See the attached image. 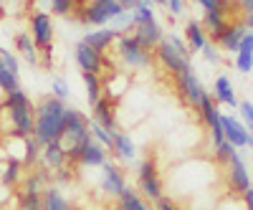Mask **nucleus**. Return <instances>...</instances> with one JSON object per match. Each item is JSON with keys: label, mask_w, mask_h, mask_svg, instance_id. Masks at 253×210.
<instances>
[{"label": "nucleus", "mask_w": 253, "mask_h": 210, "mask_svg": "<svg viewBox=\"0 0 253 210\" xmlns=\"http://www.w3.org/2000/svg\"><path fill=\"white\" fill-rule=\"evenodd\" d=\"M66 104L56 96L43 99L36 107V129H33V139L46 147L51 142H61L63 137V127H66Z\"/></svg>", "instance_id": "obj_1"}, {"label": "nucleus", "mask_w": 253, "mask_h": 210, "mask_svg": "<svg viewBox=\"0 0 253 210\" xmlns=\"http://www.w3.org/2000/svg\"><path fill=\"white\" fill-rule=\"evenodd\" d=\"M3 112L10 117V127H13L10 134L26 137V139L33 137V129H36V104L31 101V96L23 89H15V91L5 94Z\"/></svg>", "instance_id": "obj_2"}, {"label": "nucleus", "mask_w": 253, "mask_h": 210, "mask_svg": "<svg viewBox=\"0 0 253 210\" xmlns=\"http://www.w3.org/2000/svg\"><path fill=\"white\" fill-rule=\"evenodd\" d=\"M155 56L160 58V64L167 71H172L175 76L185 74L187 69H193L190 66V48H187L185 41H180L177 36L162 38V43L155 48Z\"/></svg>", "instance_id": "obj_3"}, {"label": "nucleus", "mask_w": 253, "mask_h": 210, "mask_svg": "<svg viewBox=\"0 0 253 210\" xmlns=\"http://www.w3.org/2000/svg\"><path fill=\"white\" fill-rule=\"evenodd\" d=\"M81 20L89 26H107L124 13L119 0H91L89 5H81Z\"/></svg>", "instance_id": "obj_4"}, {"label": "nucleus", "mask_w": 253, "mask_h": 210, "mask_svg": "<svg viewBox=\"0 0 253 210\" xmlns=\"http://www.w3.org/2000/svg\"><path fill=\"white\" fill-rule=\"evenodd\" d=\"M117 51H119V58L132 69H147L152 64V53L144 51L132 33H122L117 38Z\"/></svg>", "instance_id": "obj_5"}, {"label": "nucleus", "mask_w": 253, "mask_h": 210, "mask_svg": "<svg viewBox=\"0 0 253 210\" xmlns=\"http://www.w3.org/2000/svg\"><path fill=\"white\" fill-rule=\"evenodd\" d=\"M31 38L36 41V46L41 53H51L53 46V20L48 13L36 10L31 15Z\"/></svg>", "instance_id": "obj_6"}, {"label": "nucleus", "mask_w": 253, "mask_h": 210, "mask_svg": "<svg viewBox=\"0 0 253 210\" xmlns=\"http://www.w3.org/2000/svg\"><path fill=\"white\" fill-rule=\"evenodd\" d=\"M139 190L150 200H160L162 198V182H160V175H157V167H155L152 157H147L139 165Z\"/></svg>", "instance_id": "obj_7"}, {"label": "nucleus", "mask_w": 253, "mask_h": 210, "mask_svg": "<svg viewBox=\"0 0 253 210\" xmlns=\"http://www.w3.org/2000/svg\"><path fill=\"white\" fill-rule=\"evenodd\" d=\"M74 56H76V64H79V69L84 71V74H101V69H104V53H99V51H94L91 46H86L84 41H79L76 43V48H74Z\"/></svg>", "instance_id": "obj_8"}, {"label": "nucleus", "mask_w": 253, "mask_h": 210, "mask_svg": "<svg viewBox=\"0 0 253 210\" xmlns=\"http://www.w3.org/2000/svg\"><path fill=\"white\" fill-rule=\"evenodd\" d=\"M220 122H223V132H225V139L236 147V150H243V147H251L253 150V134L246 129V124H241L238 119H233V117H220Z\"/></svg>", "instance_id": "obj_9"}, {"label": "nucleus", "mask_w": 253, "mask_h": 210, "mask_svg": "<svg viewBox=\"0 0 253 210\" xmlns=\"http://www.w3.org/2000/svg\"><path fill=\"white\" fill-rule=\"evenodd\" d=\"M228 185H230V190L243 195L246 190H251V175L246 170V165H243V157L236 152L233 160L228 162Z\"/></svg>", "instance_id": "obj_10"}, {"label": "nucleus", "mask_w": 253, "mask_h": 210, "mask_svg": "<svg viewBox=\"0 0 253 210\" xmlns=\"http://www.w3.org/2000/svg\"><path fill=\"white\" fill-rule=\"evenodd\" d=\"M177 86H180V91H182V96L193 104V107H200L203 104V99H205V89H203V84H200V79L195 76V71L193 69H187L185 74H180L177 76Z\"/></svg>", "instance_id": "obj_11"}, {"label": "nucleus", "mask_w": 253, "mask_h": 210, "mask_svg": "<svg viewBox=\"0 0 253 210\" xmlns=\"http://www.w3.org/2000/svg\"><path fill=\"white\" fill-rule=\"evenodd\" d=\"M132 31H134L132 36L137 38V43H139L144 51H150V53L162 43V28H160V23H157V18H155V20H150V23L134 26Z\"/></svg>", "instance_id": "obj_12"}, {"label": "nucleus", "mask_w": 253, "mask_h": 210, "mask_svg": "<svg viewBox=\"0 0 253 210\" xmlns=\"http://www.w3.org/2000/svg\"><path fill=\"white\" fill-rule=\"evenodd\" d=\"M124 187H126V182H124V175L119 172V167H114V165L107 162V165L101 167V190L107 193V195L119 198L124 193Z\"/></svg>", "instance_id": "obj_13"}, {"label": "nucleus", "mask_w": 253, "mask_h": 210, "mask_svg": "<svg viewBox=\"0 0 253 210\" xmlns=\"http://www.w3.org/2000/svg\"><path fill=\"white\" fill-rule=\"evenodd\" d=\"M94 122H99L107 132H119L117 129V114H114V101H109L107 96H101L94 104Z\"/></svg>", "instance_id": "obj_14"}, {"label": "nucleus", "mask_w": 253, "mask_h": 210, "mask_svg": "<svg viewBox=\"0 0 253 210\" xmlns=\"http://www.w3.org/2000/svg\"><path fill=\"white\" fill-rule=\"evenodd\" d=\"M119 36H122V33L114 31V28H99V31H89L86 36H84V43L91 46V48L99 51V53H104L112 43H117Z\"/></svg>", "instance_id": "obj_15"}, {"label": "nucleus", "mask_w": 253, "mask_h": 210, "mask_svg": "<svg viewBox=\"0 0 253 210\" xmlns=\"http://www.w3.org/2000/svg\"><path fill=\"white\" fill-rule=\"evenodd\" d=\"M246 33H248V28H246V23H236V26H228L215 41L225 48V51H230V53H238V48H241V41L246 38Z\"/></svg>", "instance_id": "obj_16"}, {"label": "nucleus", "mask_w": 253, "mask_h": 210, "mask_svg": "<svg viewBox=\"0 0 253 210\" xmlns=\"http://www.w3.org/2000/svg\"><path fill=\"white\" fill-rule=\"evenodd\" d=\"M79 162L81 165H91V167H104V165H107V147H101L99 142L89 139L86 144L81 147Z\"/></svg>", "instance_id": "obj_17"}, {"label": "nucleus", "mask_w": 253, "mask_h": 210, "mask_svg": "<svg viewBox=\"0 0 253 210\" xmlns=\"http://www.w3.org/2000/svg\"><path fill=\"white\" fill-rule=\"evenodd\" d=\"M101 86H104V96H107L109 101H114L129 89V76H126L124 71H112V79L101 81Z\"/></svg>", "instance_id": "obj_18"}, {"label": "nucleus", "mask_w": 253, "mask_h": 210, "mask_svg": "<svg viewBox=\"0 0 253 210\" xmlns=\"http://www.w3.org/2000/svg\"><path fill=\"white\" fill-rule=\"evenodd\" d=\"M213 99L218 104H225V107H238V99H236V91H233V84H230L228 76H218L215 84H213Z\"/></svg>", "instance_id": "obj_19"}, {"label": "nucleus", "mask_w": 253, "mask_h": 210, "mask_svg": "<svg viewBox=\"0 0 253 210\" xmlns=\"http://www.w3.org/2000/svg\"><path fill=\"white\" fill-rule=\"evenodd\" d=\"M41 160H43V165L51 167V170H63V165H66V152H63L61 142L46 144L43 150H41Z\"/></svg>", "instance_id": "obj_20"}, {"label": "nucleus", "mask_w": 253, "mask_h": 210, "mask_svg": "<svg viewBox=\"0 0 253 210\" xmlns=\"http://www.w3.org/2000/svg\"><path fill=\"white\" fill-rule=\"evenodd\" d=\"M185 41H187V48L190 51H203L205 43H208L203 23H198V20H187V26H185Z\"/></svg>", "instance_id": "obj_21"}, {"label": "nucleus", "mask_w": 253, "mask_h": 210, "mask_svg": "<svg viewBox=\"0 0 253 210\" xmlns=\"http://www.w3.org/2000/svg\"><path fill=\"white\" fill-rule=\"evenodd\" d=\"M15 48L20 51V56H23L28 64H33V66H38V46H36V41L31 38V33H18L15 36Z\"/></svg>", "instance_id": "obj_22"}, {"label": "nucleus", "mask_w": 253, "mask_h": 210, "mask_svg": "<svg viewBox=\"0 0 253 210\" xmlns=\"http://www.w3.org/2000/svg\"><path fill=\"white\" fill-rule=\"evenodd\" d=\"M23 162H18V160H5L3 165H0V182L13 187L18 182H23Z\"/></svg>", "instance_id": "obj_23"}, {"label": "nucleus", "mask_w": 253, "mask_h": 210, "mask_svg": "<svg viewBox=\"0 0 253 210\" xmlns=\"http://www.w3.org/2000/svg\"><path fill=\"white\" fill-rule=\"evenodd\" d=\"M112 150H114L122 160H134V155H137V147H134L132 137L124 134V132H114V134H112Z\"/></svg>", "instance_id": "obj_24"}, {"label": "nucleus", "mask_w": 253, "mask_h": 210, "mask_svg": "<svg viewBox=\"0 0 253 210\" xmlns=\"http://www.w3.org/2000/svg\"><path fill=\"white\" fill-rule=\"evenodd\" d=\"M28 139L18 137V134H10V139H5V150H8L5 160H18V162L26 165V160H28Z\"/></svg>", "instance_id": "obj_25"}, {"label": "nucleus", "mask_w": 253, "mask_h": 210, "mask_svg": "<svg viewBox=\"0 0 253 210\" xmlns=\"http://www.w3.org/2000/svg\"><path fill=\"white\" fill-rule=\"evenodd\" d=\"M41 195H43V210H71V203L63 198L61 190L53 185H46Z\"/></svg>", "instance_id": "obj_26"}, {"label": "nucleus", "mask_w": 253, "mask_h": 210, "mask_svg": "<svg viewBox=\"0 0 253 210\" xmlns=\"http://www.w3.org/2000/svg\"><path fill=\"white\" fill-rule=\"evenodd\" d=\"M228 26H230V23H228V15H225V13H205V18H203V28L213 36V38H218Z\"/></svg>", "instance_id": "obj_27"}, {"label": "nucleus", "mask_w": 253, "mask_h": 210, "mask_svg": "<svg viewBox=\"0 0 253 210\" xmlns=\"http://www.w3.org/2000/svg\"><path fill=\"white\" fill-rule=\"evenodd\" d=\"M152 5H155V0H139L137 8L129 10V13H132V23H134V26H142V23H150V20H155Z\"/></svg>", "instance_id": "obj_28"}, {"label": "nucleus", "mask_w": 253, "mask_h": 210, "mask_svg": "<svg viewBox=\"0 0 253 210\" xmlns=\"http://www.w3.org/2000/svg\"><path fill=\"white\" fill-rule=\"evenodd\" d=\"M200 117H203V122L208 124V129L213 127V124H218L220 122V112H218V104L213 101V96L210 94H205V99H203V104H200Z\"/></svg>", "instance_id": "obj_29"}, {"label": "nucleus", "mask_w": 253, "mask_h": 210, "mask_svg": "<svg viewBox=\"0 0 253 210\" xmlns=\"http://www.w3.org/2000/svg\"><path fill=\"white\" fill-rule=\"evenodd\" d=\"M119 210H150V208L144 205L139 193H134L132 187H124V193L119 195Z\"/></svg>", "instance_id": "obj_30"}, {"label": "nucleus", "mask_w": 253, "mask_h": 210, "mask_svg": "<svg viewBox=\"0 0 253 210\" xmlns=\"http://www.w3.org/2000/svg\"><path fill=\"white\" fill-rule=\"evenodd\" d=\"M84 76V84H86V96L91 101V107L104 96V86H101V76L96 74H81Z\"/></svg>", "instance_id": "obj_31"}, {"label": "nucleus", "mask_w": 253, "mask_h": 210, "mask_svg": "<svg viewBox=\"0 0 253 210\" xmlns=\"http://www.w3.org/2000/svg\"><path fill=\"white\" fill-rule=\"evenodd\" d=\"M18 210H43L41 193H18Z\"/></svg>", "instance_id": "obj_32"}, {"label": "nucleus", "mask_w": 253, "mask_h": 210, "mask_svg": "<svg viewBox=\"0 0 253 210\" xmlns=\"http://www.w3.org/2000/svg\"><path fill=\"white\" fill-rule=\"evenodd\" d=\"M0 89H3L5 94H10V91H15V89H20V81H18V76L3 64V58H0Z\"/></svg>", "instance_id": "obj_33"}, {"label": "nucleus", "mask_w": 253, "mask_h": 210, "mask_svg": "<svg viewBox=\"0 0 253 210\" xmlns=\"http://www.w3.org/2000/svg\"><path fill=\"white\" fill-rule=\"evenodd\" d=\"M89 132H91V139L99 142L101 147H112V132H107L99 122H94V119L89 122Z\"/></svg>", "instance_id": "obj_34"}, {"label": "nucleus", "mask_w": 253, "mask_h": 210, "mask_svg": "<svg viewBox=\"0 0 253 210\" xmlns=\"http://www.w3.org/2000/svg\"><path fill=\"white\" fill-rule=\"evenodd\" d=\"M236 152H238V150H236V147L225 139L223 144H218V147H215V160H218L220 165H228L230 160H233V155H236Z\"/></svg>", "instance_id": "obj_35"}, {"label": "nucleus", "mask_w": 253, "mask_h": 210, "mask_svg": "<svg viewBox=\"0 0 253 210\" xmlns=\"http://www.w3.org/2000/svg\"><path fill=\"white\" fill-rule=\"evenodd\" d=\"M236 69L241 74H251L253 71V53L251 51H238L236 53Z\"/></svg>", "instance_id": "obj_36"}, {"label": "nucleus", "mask_w": 253, "mask_h": 210, "mask_svg": "<svg viewBox=\"0 0 253 210\" xmlns=\"http://www.w3.org/2000/svg\"><path fill=\"white\" fill-rule=\"evenodd\" d=\"M76 8V0H51V13L53 15H69Z\"/></svg>", "instance_id": "obj_37"}, {"label": "nucleus", "mask_w": 253, "mask_h": 210, "mask_svg": "<svg viewBox=\"0 0 253 210\" xmlns=\"http://www.w3.org/2000/svg\"><path fill=\"white\" fill-rule=\"evenodd\" d=\"M238 112H241V117H243L246 129L253 134V101H241V104H238Z\"/></svg>", "instance_id": "obj_38"}, {"label": "nucleus", "mask_w": 253, "mask_h": 210, "mask_svg": "<svg viewBox=\"0 0 253 210\" xmlns=\"http://www.w3.org/2000/svg\"><path fill=\"white\" fill-rule=\"evenodd\" d=\"M51 91H53V96H56V99H61V101H63V99L69 96V86H66V81H63V79H56V81L51 84Z\"/></svg>", "instance_id": "obj_39"}, {"label": "nucleus", "mask_w": 253, "mask_h": 210, "mask_svg": "<svg viewBox=\"0 0 253 210\" xmlns=\"http://www.w3.org/2000/svg\"><path fill=\"white\" fill-rule=\"evenodd\" d=\"M0 58H3V64H5V66H8V69H10L15 76H18V58H15L10 51H5V48H0Z\"/></svg>", "instance_id": "obj_40"}, {"label": "nucleus", "mask_w": 253, "mask_h": 210, "mask_svg": "<svg viewBox=\"0 0 253 210\" xmlns=\"http://www.w3.org/2000/svg\"><path fill=\"white\" fill-rule=\"evenodd\" d=\"M195 3H200L205 13H225V10H223V5L218 3V0H195Z\"/></svg>", "instance_id": "obj_41"}, {"label": "nucleus", "mask_w": 253, "mask_h": 210, "mask_svg": "<svg viewBox=\"0 0 253 210\" xmlns=\"http://www.w3.org/2000/svg\"><path fill=\"white\" fill-rule=\"evenodd\" d=\"M182 10H185V0H167V13L172 18L182 15Z\"/></svg>", "instance_id": "obj_42"}, {"label": "nucleus", "mask_w": 253, "mask_h": 210, "mask_svg": "<svg viewBox=\"0 0 253 210\" xmlns=\"http://www.w3.org/2000/svg\"><path fill=\"white\" fill-rule=\"evenodd\" d=\"M203 56H205L208 61H213V64H220V53H218L215 43H205V48H203Z\"/></svg>", "instance_id": "obj_43"}, {"label": "nucleus", "mask_w": 253, "mask_h": 210, "mask_svg": "<svg viewBox=\"0 0 253 210\" xmlns=\"http://www.w3.org/2000/svg\"><path fill=\"white\" fill-rule=\"evenodd\" d=\"M155 203H157V210H177V205L172 203V198H165V195H162V198L155 200Z\"/></svg>", "instance_id": "obj_44"}, {"label": "nucleus", "mask_w": 253, "mask_h": 210, "mask_svg": "<svg viewBox=\"0 0 253 210\" xmlns=\"http://www.w3.org/2000/svg\"><path fill=\"white\" fill-rule=\"evenodd\" d=\"M10 195H13V193H10V187L0 182V208H5V205L10 203Z\"/></svg>", "instance_id": "obj_45"}, {"label": "nucleus", "mask_w": 253, "mask_h": 210, "mask_svg": "<svg viewBox=\"0 0 253 210\" xmlns=\"http://www.w3.org/2000/svg\"><path fill=\"white\" fill-rule=\"evenodd\" d=\"M243 203H246V210H253V187L243 193Z\"/></svg>", "instance_id": "obj_46"}, {"label": "nucleus", "mask_w": 253, "mask_h": 210, "mask_svg": "<svg viewBox=\"0 0 253 210\" xmlns=\"http://www.w3.org/2000/svg\"><path fill=\"white\" fill-rule=\"evenodd\" d=\"M119 3H122V8H124V10H132V8H137L139 0H119Z\"/></svg>", "instance_id": "obj_47"}, {"label": "nucleus", "mask_w": 253, "mask_h": 210, "mask_svg": "<svg viewBox=\"0 0 253 210\" xmlns=\"http://www.w3.org/2000/svg\"><path fill=\"white\" fill-rule=\"evenodd\" d=\"M241 10L243 13H253V0H241Z\"/></svg>", "instance_id": "obj_48"}, {"label": "nucleus", "mask_w": 253, "mask_h": 210, "mask_svg": "<svg viewBox=\"0 0 253 210\" xmlns=\"http://www.w3.org/2000/svg\"><path fill=\"white\" fill-rule=\"evenodd\" d=\"M218 3L223 5V10H225V15L230 13V5H236V0H218Z\"/></svg>", "instance_id": "obj_49"}, {"label": "nucleus", "mask_w": 253, "mask_h": 210, "mask_svg": "<svg viewBox=\"0 0 253 210\" xmlns=\"http://www.w3.org/2000/svg\"><path fill=\"white\" fill-rule=\"evenodd\" d=\"M243 23H246V28H253V13H246V20H243Z\"/></svg>", "instance_id": "obj_50"}, {"label": "nucleus", "mask_w": 253, "mask_h": 210, "mask_svg": "<svg viewBox=\"0 0 253 210\" xmlns=\"http://www.w3.org/2000/svg\"><path fill=\"white\" fill-rule=\"evenodd\" d=\"M155 3H165V5H167V0H155Z\"/></svg>", "instance_id": "obj_51"}]
</instances>
